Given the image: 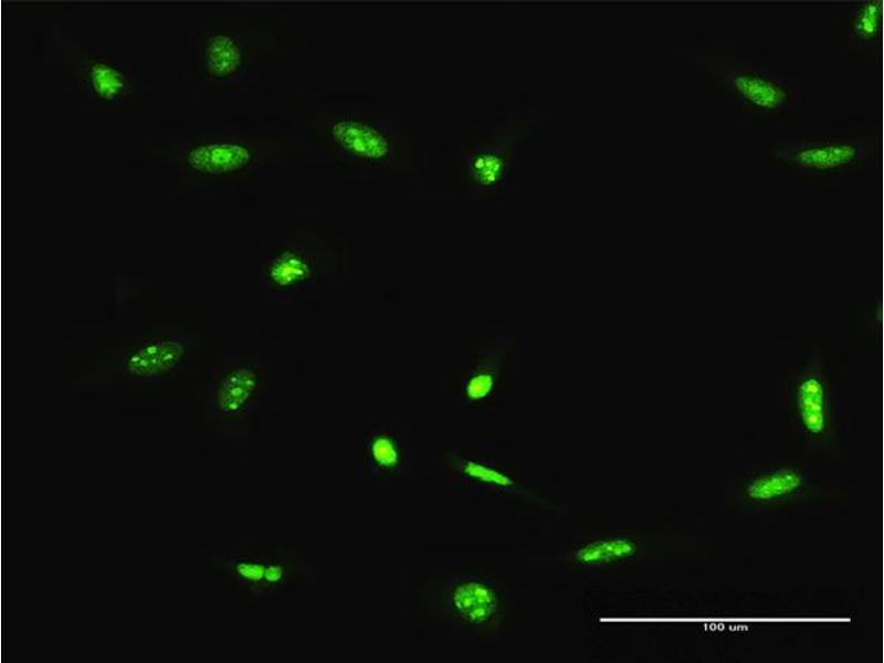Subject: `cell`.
I'll return each mask as SVG.
<instances>
[{"label":"cell","mask_w":884,"mask_h":663,"mask_svg":"<svg viewBox=\"0 0 884 663\" xmlns=\"http://www.w3.org/2000/svg\"><path fill=\"white\" fill-rule=\"evenodd\" d=\"M639 550V543L631 535L598 532L571 544L566 551V561L578 570L609 571L634 561Z\"/></svg>","instance_id":"15"},{"label":"cell","mask_w":884,"mask_h":663,"mask_svg":"<svg viewBox=\"0 0 884 663\" xmlns=\"http://www.w3.org/2000/svg\"><path fill=\"white\" fill-rule=\"evenodd\" d=\"M305 561L301 549L255 541L230 548L215 560V568L248 601L269 602L292 589Z\"/></svg>","instance_id":"9"},{"label":"cell","mask_w":884,"mask_h":663,"mask_svg":"<svg viewBox=\"0 0 884 663\" xmlns=\"http://www.w3.org/2000/svg\"><path fill=\"white\" fill-rule=\"evenodd\" d=\"M778 402L796 430L813 443L833 435L846 404L839 366L820 347L788 359L778 368Z\"/></svg>","instance_id":"7"},{"label":"cell","mask_w":884,"mask_h":663,"mask_svg":"<svg viewBox=\"0 0 884 663\" xmlns=\"http://www.w3.org/2000/svg\"><path fill=\"white\" fill-rule=\"evenodd\" d=\"M410 434L396 422H366L354 438V475L360 481L397 480L409 473Z\"/></svg>","instance_id":"12"},{"label":"cell","mask_w":884,"mask_h":663,"mask_svg":"<svg viewBox=\"0 0 884 663\" xmlns=\"http://www.w3.org/2000/svg\"><path fill=\"white\" fill-rule=\"evenodd\" d=\"M412 612L425 625L472 642L498 640L515 618L508 583L484 567L431 572L417 586Z\"/></svg>","instance_id":"4"},{"label":"cell","mask_w":884,"mask_h":663,"mask_svg":"<svg viewBox=\"0 0 884 663\" xmlns=\"http://www.w3.org/2000/svg\"><path fill=\"white\" fill-rule=\"evenodd\" d=\"M307 136L327 161L356 176L403 179L415 169L414 135L403 113L379 102H323L307 118Z\"/></svg>","instance_id":"2"},{"label":"cell","mask_w":884,"mask_h":663,"mask_svg":"<svg viewBox=\"0 0 884 663\" xmlns=\"http://www.w3.org/2000/svg\"><path fill=\"white\" fill-rule=\"evenodd\" d=\"M870 158V140L864 135L824 130L769 143L762 164L796 180L828 181L863 172Z\"/></svg>","instance_id":"8"},{"label":"cell","mask_w":884,"mask_h":663,"mask_svg":"<svg viewBox=\"0 0 884 663\" xmlns=\"http://www.w3.org/2000/svg\"><path fill=\"white\" fill-rule=\"evenodd\" d=\"M439 460L451 486L462 494L523 496L525 481L516 464L485 445H446Z\"/></svg>","instance_id":"11"},{"label":"cell","mask_w":884,"mask_h":663,"mask_svg":"<svg viewBox=\"0 0 884 663\" xmlns=\"http://www.w3.org/2000/svg\"><path fill=\"white\" fill-rule=\"evenodd\" d=\"M36 63L53 87L90 115H122L141 101L143 76L133 62L70 24L52 22L44 29Z\"/></svg>","instance_id":"3"},{"label":"cell","mask_w":884,"mask_h":663,"mask_svg":"<svg viewBox=\"0 0 884 663\" xmlns=\"http://www.w3.org/2000/svg\"><path fill=\"white\" fill-rule=\"evenodd\" d=\"M883 1L864 0L851 4L840 22V38L854 57H874L881 51Z\"/></svg>","instance_id":"16"},{"label":"cell","mask_w":884,"mask_h":663,"mask_svg":"<svg viewBox=\"0 0 884 663\" xmlns=\"http://www.w3.org/2000/svg\"><path fill=\"white\" fill-rule=\"evenodd\" d=\"M807 483L804 470L782 464L751 476L743 487V497L755 505L775 504L800 493Z\"/></svg>","instance_id":"17"},{"label":"cell","mask_w":884,"mask_h":663,"mask_svg":"<svg viewBox=\"0 0 884 663\" xmlns=\"http://www.w3.org/2000/svg\"><path fill=\"white\" fill-rule=\"evenodd\" d=\"M266 385V366L249 355H228L213 368L206 412L214 425H245L259 409Z\"/></svg>","instance_id":"10"},{"label":"cell","mask_w":884,"mask_h":663,"mask_svg":"<svg viewBox=\"0 0 884 663\" xmlns=\"http://www.w3.org/2000/svg\"><path fill=\"white\" fill-rule=\"evenodd\" d=\"M703 69L707 92L753 123H787L801 112L802 85L788 71L720 53L705 57Z\"/></svg>","instance_id":"6"},{"label":"cell","mask_w":884,"mask_h":663,"mask_svg":"<svg viewBox=\"0 0 884 663\" xmlns=\"http://www.w3.org/2000/svg\"><path fill=\"white\" fill-rule=\"evenodd\" d=\"M193 352L192 337L154 333L126 347L115 369L134 385H156L182 372L192 360Z\"/></svg>","instance_id":"13"},{"label":"cell","mask_w":884,"mask_h":663,"mask_svg":"<svg viewBox=\"0 0 884 663\" xmlns=\"http://www.w3.org/2000/svg\"><path fill=\"white\" fill-rule=\"evenodd\" d=\"M323 253L309 243L286 242L267 251L260 266L265 287L275 294L301 292L319 277Z\"/></svg>","instance_id":"14"},{"label":"cell","mask_w":884,"mask_h":663,"mask_svg":"<svg viewBox=\"0 0 884 663\" xmlns=\"http://www.w3.org/2000/svg\"><path fill=\"white\" fill-rule=\"evenodd\" d=\"M148 147L192 194L257 190L294 152L283 130L243 123L177 128Z\"/></svg>","instance_id":"1"},{"label":"cell","mask_w":884,"mask_h":663,"mask_svg":"<svg viewBox=\"0 0 884 663\" xmlns=\"http://www.w3.org/2000/svg\"><path fill=\"white\" fill-rule=\"evenodd\" d=\"M187 67L198 86L234 91L283 56L276 23L265 18L199 22L188 35Z\"/></svg>","instance_id":"5"}]
</instances>
